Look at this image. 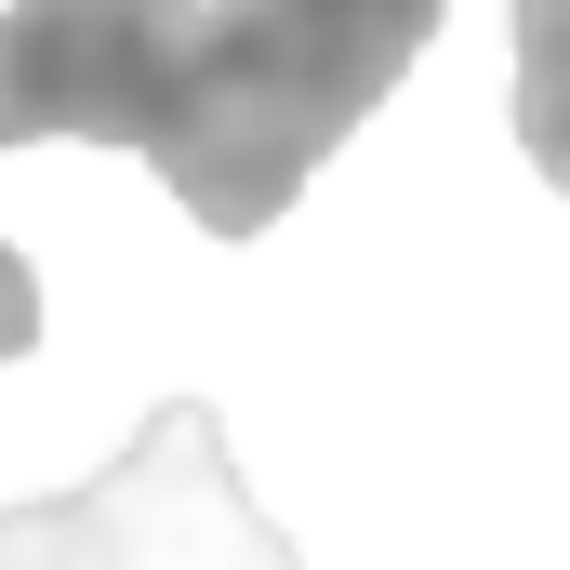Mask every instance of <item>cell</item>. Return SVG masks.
I'll list each match as a JSON object with an SVG mask.
<instances>
[{
	"instance_id": "obj_3",
	"label": "cell",
	"mask_w": 570,
	"mask_h": 570,
	"mask_svg": "<svg viewBox=\"0 0 570 570\" xmlns=\"http://www.w3.org/2000/svg\"><path fill=\"white\" fill-rule=\"evenodd\" d=\"M199 0H13L0 13V146H159Z\"/></svg>"
},
{
	"instance_id": "obj_2",
	"label": "cell",
	"mask_w": 570,
	"mask_h": 570,
	"mask_svg": "<svg viewBox=\"0 0 570 570\" xmlns=\"http://www.w3.org/2000/svg\"><path fill=\"white\" fill-rule=\"evenodd\" d=\"M0 570H305V558L239 491L226 425L199 399H159L107 478L0 504Z\"/></svg>"
},
{
	"instance_id": "obj_4",
	"label": "cell",
	"mask_w": 570,
	"mask_h": 570,
	"mask_svg": "<svg viewBox=\"0 0 570 570\" xmlns=\"http://www.w3.org/2000/svg\"><path fill=\"white\" fill-rule=\"evenodd\" d=\"M518 146L544 186H570V0H518Z\"/></svg>"
},
{
	"instance_id": "obj_5",
	"label": "cell",
	"mask_w": 570,
	"mask_h": 570,
	"mask_svg": "<svg viewBox=\"0 0 570 570\" xmlns=\"http://www.w3.org/2000/svg\"><path fill=\"white\" fill-rule=\"evenodd\" d=\"M40 345V279H27V253L0 239V358H27Z\"/></svg>"
},
{
	"instance_id": "obj_1",
	"label": "cell",
	"mask_w": 570,
	"mask_h": 570,
	"mask_svg": "<svg viewBox=\"0 0 570 570\" xmlns=\"http://www.w3.org/2000/svg\"><path fill=\"white\" fill-rule=\"evenodd\" d=\"M438 13L451 0H199L186 80H173V120L146 146V173L213 239L279 226L305 199V173L412 80Z\"/></svg>"
}]
</instances>
